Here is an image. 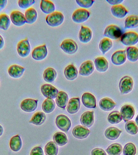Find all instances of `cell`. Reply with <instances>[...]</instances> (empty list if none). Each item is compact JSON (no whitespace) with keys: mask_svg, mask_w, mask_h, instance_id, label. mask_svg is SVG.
Listing matches in <instances>:
<instances>
[{"mask_svg":"<svg viewBox=\"0 0 138 155\" xmlns=\"http://www.w3.org/2000/svg\"><path fill=\"white\" fill-rule=\"evenodd\" d=\"M64 17L61 12H54L48 15L46 18L47 24L52 27H56L61 25L64 22Z\"/></svg>","mask_w":138,"mask_h":155,"instance_id":"1","label":"cell"},{"mask_svg":"<svg viewBox=\"0 0 138 155\" xmlns=\"http://www.w3.org/2000/svg\"><path fill=\"white\" fill-rule=\"evenodd\" d=\"M123 35L122 29L117 25H110L105 29L104 35L107 38L113 40H117L121 38Z\"/></svg>","mask_w":138,"mask_h":155,"instance_id":"2","label":"cell"},{"mask_svg":"<svg viewBox=\"0 0 138 155\" xmlns=\"http://www.w3.org/2000/svg\"><path fill=\"white\" fill-rule=\"evenodd\" d=\"M134 86L133 78L130 76H123L120 80L119 87L122 94H126L132 91Z\"/></svg>","mask_w":138,"mask_h":155,"instance_id":"3","label":"cell"},{"mask_svg":"<svg viewBox=\"0 0 138 155\" xmlns=\"http://www.w3.org/2000/svg\"><path fill=\"white\" fill-rule=\"evenodd\" d=\"M122 44L132 47L138 42V34L135 31H130L123 34L120 38Z\"/></svg>","mask_w":138,"mask_h":155,"instance_id":"4","label":"cell"},{"mask_svg":"<svg viewBox=\"0 0 138 155\" xmlns=\"http://www.w3.org/2000/svg\"><path fill=\"white\" fill-rule=\"evenodd\" d=\"M17 51L18 55L25 58L29 55L31 51V46L28 38L22 40L17 45Z\"/></svg>","mask_w":138,"mask_h":155,"instance_id":"5","label":"cell"},{"mask_svg":"<svg viewBox=\"0 0 138 155\" xmlns=\"http://www.w3.org/2000/svg\"><path fill=\"white\" fill-rule=\"evenodd\" d=\"M90 16V13L84 8H78L74 11L72 15L73 21L77 24H81L87 21Z\"/></svg>","mask_w":138,"mask_h":155,"instance_id":"6","label":"cell"},{"mask_svg":"<svg viewBox=\"0 0 138 155\" xmlns=\"http://www.w3.org/2000/svg\"><path fill=\"white\" fill-rule=\"evenodd\" d=\"M55 123L57 127L63 131L67 132L71 128V121L64 115L60 114L57 116Z\"/></svg>","mask_w":138,"mask_h":155,"instance_id":"7","label":"cell"},{"mask_svg":"<svg viewBox=\"0 0 138 155\" xmlns=\"http://www.w3.org/2000/svg\"><path fill=\"white\" fill-rule=\"evenodd\" d=\"M41 90L42 95L47 99H55L59 93V91L55 87L47 84L42 85Z\"/></svg>","mask_w":138,"mask_h":155,"instance_id":"8","label":"cell"},{"mask_svg":"<svg viewBox=\"0 0 138 155\" xmlns=\"http://www.w3.org/2000/svg\"><path fill=\"white\" fill-rule=\"evenodd\" d=\"M60 48L65 53L68 54H74L78 49L77 43L73 40L67 39L62 42Z\"/></svg>","mask_w":138,"mask_h":155,"instance_id":"9","label":"cell"},{"mask_svg":"<svg viewBox=\"0 0 138 155\" xmlns=\"http://www.w3.org/2000/svg\"><path fill=\"white\" fill-rule=\"evenodd\" d=\"M10 18L11 22L16 26H22L26 23L25 15L19 11L15 10L12 12Z\"/></svg>","mask_w":138,"mask_h":155,"instance_id":"10","label":"cell"},{"mask_svg":"<svg viewBox=\"0 0 138 155\" xmlns=\"http://www.w3.org/2000/svg\"><path fill=\"white\" fill-rule=\"evenodd\" d=\"M48 54V50L46 45L38 46L35 48L31 53L33 59L36 61L44 59Z\"/></svg>","mask_w":138,"mask_h":155,"instance_id":"11","label":"cell"},{"mask_svg":"<svg viewBox=\"0 0 138 155\" xmlns=\"http://www.w3.org/2000/svg\"><path fill=\"white\" fill-rule=\"evenodd\" d=\"M120 114L122 119L124 122H126L133 118L135 114V110L131 105L126 104L121 107Z\"/></svg>","mask_w":138,"mask_h":155,"instance_id":"12","label":"cell"},{"mask_svg":"<svg viewBox=\"0 0 138 155\" xmlns=\"http://www.w3.org/2000/svg\"><path fill=\"white\" fill-rule=\"evenodd\" d=\"M38 101V100L32 99H24L21 103V109L25 112H33L37 108Z\"/></svg>","mask_w":138,"mask_h":155,"instance_id":"13","label":"cell"},{"mask_svg":"<svg viewBox=\"0 0 138 155\" xmlns=\"http://www.w3.org/2000/svg\"><path fill=\"white\" fill-rule=\"evenodd\" d=\"M126 59V50L116 51L113 54L111 58L113 64L117 66L124 64Z\"/></svg>","mask_w":138,"mask_h":155,"instance_id":"14","label":"cell"},{"mask_svg":"<svg viewBox=\"0 0 138 155\" xmlns=\"http://www.w3.org/2000/svg\"><path fill=\"white\" fill-rule=\"evenodd\" d=\"M93 36L92 30L88 27L82 25L79 32V39L81 42L87 43L91 41Z\"/></svg>","mask_w":138,"mask_h":155,"instance_id":"15","label":"cell"},{"mask_svg":"<svg viewBox=\"0 0 138 155\" xmlns=\"http://www.w3.org/2000/svg\"><path fill=\"white\" fill-rule=\"evenodd\" d=\"M82 104L88 108H95L97 106L96 99L95 97L89 93H85L82 97Z\"/></svg>","mask_w":138,"mask_h":155,"instance_id":"16","label":"cell"},{"mask_svg":"<svg viewBox=\"0 0 138 155\" xmlns=\"http://www.w3.org/2000/svg\"><path fill=\"white\" fill-rule=\"evenodd\" d=\"M25 68L18 64H13L8 68V73L12 78H20L24 74Z\"/></svg>","mask_w":138,"mask_h":155,"instance_id":"17","label":"cell"},{"mask_svg":"<svg viewBox=\"0 0 138 155\" xmlns=\"http://www.w3.org/2000/svg\"><path fill=\"white\" fill-rule=\"evenodd\" d=\"M94 69V64L90 60L84 62L80 66L79 74L81 76H87L93 73Z\"/></svg>","mask_w":138,"mask_h":155,"instance_id":"18","label":"cell"},{"mask_svg":"<svg viewBox=\"0 0 138 155\" xmlns=\"http://www.w3.org/2000/svg\"><path fill=\"white\" fill-rule=\"evenodd\" d=\"M90 133V131L87 127L81 125L76 126L72 130V134L75 138L83 139L87 138Z\"/></svg>","mask_w":138,"mask_h":155,"instance_id":"19","label":"cell"},{"mask_svg":"<svg viewBox=\"0 0 138 155\" xmlns=\"http://www.w3.org/2000/svg\"><path fill=\"white\" fill-rule=\"evenodd\" d=\"M94 111H87L81 115L80 121L81 124L86 127L89 128L94 122Z\"/></svg>","mask_w":138,"mask_h":155,"instance_id":"20","label":"cell"},{"mask_svg":"<svg viewBox=\"0 0 138 155\" xmlns=\"http://www.w3.org/2000/svg\"><path fill=\"white\" fill-rule=\"evenodd\" d=\"M111 11L113 16L120 19L124 18L129 12L124 6L121 4L113 6Z\"/></svg>","mask_w":138,"mask_h":155,"instance_id":"21","label":"cell"},{"mask_svg":"<svg viewBox=\"0 0 138 155\" xmlns=\"http://www.w3.org/2000/svg\"><path fill=\"white\" fill-rule=\"evenodd\" d=\"M96 69L100 72H105L109 68V63L104 57H97L94 61Z\"/></svg>","mask_w":138,"mask_h":155,"instance_id":"22","label":"cell"},{"mask_svg":"<svg viewBox=\"0 0 138 155\" xmlns=\"http://www.w3.org/2000/svg\"><path fill=\"white\" fill-rule=\"evenodd\" d=\"M80 106V98H72L69 100L67 106V110L70 114H74L79 111Z\"/></svg>","mask_w":138,"mask_h":155,"instance_id":"23","label":"cell"},{"mask_svg":"<svg viewBox=\"0 0 138 155\" xmlns=\"http://www.w3.org/2000/svg\"><path fill=\"white\" fill-rule=\"evenodd\" d=\"M64 74L67 79L73 81L77 78L78 71L77 68L73 64H70L65 68Z\"/></svg>","mask_w":138,"mask_h":155,"instance_id":"24","label":"cell"},{"mask_svg":"<svg viewBox=\"0 0 138 155\" xmlns=\"http://www.w3.org/2000/svg\"><path fill=\"white\" fill-rule=\"evenodd\" d=\"M68 100V96L67 93L63 91H61L57 95L55 101L57 105L59 107L65 110Z\"/></svg>","mask_w":138,"mask_h":155,"instance_id":"25","label":"cell"},{"mask_svg":"<svg viewBox=\"0 0 138 155\" xmlns=\"http://www.w3.org/2000/svg\"><path fill=\"white\" fill-rule=\"evenodd\" d=\"M116 104L110 98H103L100 101L99 106L100 108L105 111H110L114 108Z\"/></svg>","mask_w":138,"mask_h":155,"instance_id":"26","label":"cell"},{"mask_svg":"<svg viewBox=\"0 0 138 155\" xmlns=\"http://www.w3.org/2000/svg\"><path fill=\"white\" fill-rule=\"evenodd\" d=\"M22 141L20 136L17 134L12 137L9 141L10 148L14 152H18L21 149Z\"/></svg>","mask_w":138,"mask_h":155,"instance_id":"27","label":"cell"},{"mask_svg":"<svg viewBox=\"0 0 138 155\" xmlns=\"http://www.w3.org/2000/svg\"><path fill=\"white\" fill-rule=\"evenodd\" d=\"M24 15L26 20V23L28 24H34L37 19V12L36 9L33 7H30L27 9L25 11Z\"/></svg>","mask_w":138,"mask_h":155,"instance_id":"28","label":"cell"},{"mask_svg":"<svg viewBox=\"0 0 138 155\" xmlns=\"http://www.w3.org/2000/svg\"><path fill=\"white\" fill-rule=\"evenodd\" d=\"M40 8L42 12L45 14H50L55 11V6L52 1H41L40 4Z\"/></svg>","mask_w":138,"mask_h":155,"instance_id":"29","label":"cell"},{"mask_svg":"<svg viewBox=\"0 0 138 155\" xmlns=\"http://www.w3.org/2000/svg\"><path fill=\"white\" fill-rule=\"evenodd\" d=\"M122 132V130L116 127H110L105 130V135L109 140H115L120 137Z\"/></svg>","mask_w":138,"mask_h":155,"instance_id":"30","label":"cell"},{"mask_svg":"<svg viewBox=\"0 0 138 155\" xmlns=\"http://www.w3.org/2000/svg\"><path fill=\"white\" fill-rule=\"evenodd\" d=\"M46 119V115L44 113L38 111L33 115L29 122L35 125L40 126L44 123Z\"/></svg>","mask_w":138,"mask_h":155,"instance_id":"31","label":"cell"},{"mask_svg":"<svg viewBox=\"0 0 138 155\" xmlns=\"http://www.w3.org/2000/svg\"><path fill=\"white\" fill-rule=\"evenodd\" d=\"M57 77V71L52 68H47L43 73L44 80L48 83H51L54 82Z\"/></svg>","mask_w":138,"mask_h":155,"instance_id":"32","label":"cell"},{"mask_svg":"<svg viewBox=\"0 0 138 155\" xmlns=\"http://www.w3.org/2000/svg\"><path fill=\"white\" fill-rule=\"evenodd\" d=\"M127 59L130 61L135 62L138 60V48L134 46L129 47L126 50Z\"/></svg>","mask_w":138,"mask_h":155,"instance_id":"33","label":"cell"},{"mask_svg":"<svg viewBox=\"0 0 138 155\" xmlns=\"http://www.w3.org/2000/svg\"><path fill=\"white\" fill-rule=\"evenodd\" d=\"M54 142L60 146H64L68 142L67 137L65 133L58 132L54 134L53 137Z\"/></svg>","mask_w":138,"mask_h":155,"instance_id":"34","label":"cell"},{"mask_svg":"<svg viewBox=\"0 0 138 155\" xmlns=\"http://www.w3.org/2000/svg\"><path fill=\"white\" fill-rule=\"evenodd\" d=\"M138 27V16L131 15L124 21L125 29H133Z\"/></svg>","mask_w":138,"mask_h":155,"instance_id":"35","label":"cell"},{"mask_svg":"<svg viewBox=\"0 0 138 155\" xmlns=\"http://www.w3.org/2000/svg\"><path fill=\"white\" fill-rule=\"evenodd\" d=\"M113 47V42L110 39L105 38L100 41L99 48L103 54H105L110 51Z\"/></svg>","mask_w":138,"mask_h":155,"instance_id":"36","label":"cell"},{"mask_svg":"<svg viewBox=\"0 0 138 155\" xmlns=\"http://www.w3.org/2000/svg\"><path fill=\"white\" fill-rule=\"evenodd\" d=\"M11 21L10 17L5 13L0 14V29L6 31L10 26Z\"/></svg>","mask_w":138,"mask_h":155,"instance_id":"37","label":"cell"},{"mask_svg":"<svg viewBox=\"0 0 138 155\" xmlns=\"http://www.w3.org/2000/svg\"><path fill=\"white\" fill-rule=\"evenodd\" d=\"M106 151L109 155H120L122 152V147L121 144L115 143L110 145Z\"/></svg>","mask_w":138,"mask_h":155,"instance_id":"38","label":"cell"},{"mask_svg":"<svg viewBox=\"0 0 138 155\" xmlns=\"http://www.w3.org/2000/svg\"><path fill=\"white\" fill-rule=\"evenodd\" d=\"M58 150V146L54 142L50 141L45 146V153L46 155H57Z\"/></svg>","mask_w":138,"mask_h":155,"instance_id":"39","label":"cell"},{"mask_svg":"<svg viewBox=\"0 0 138 155\" xmlns=\"http://www.w3.org/2000/svg\"><path fill=\"white\" fill-rule=\"evenodd\" d=\"M42 107L45 113H50L55 109V103L53 99H47L42 103Z\"/></svg>","mask_w":138,"mask_h":155,"instance_id":"40","label":"cell"},{"mask_svg":"<svg viewBox=\"0 0 138 155\" xmlns=\"http://www.w3.org/2000/svg\"><path fill=\"white\" fill-rule=\"evenodd\" d=\"M122 120L120 113L117 111H112L109 114L107 117L109 122L111 124H117L122 121Z\"/></svg>","mask_w":138,"mask_h":155,"instance_id":"41","label":"cell"},{"mask_svg":"<svg viewBox=\"0 0 138 155\" xmlns=\"http://www.w3.org/2000/svg\"><path fill=\"white\" fill-rule=\"evenodd\" d=\"M125 128L127 133L132 135H135L138 132V127L134 121L126 122L125 125Z\"/></svg>","mask_w":138,"mask_h":155,"instance_id":"42","label":"cell"},{"mask_svg":"<svg viewBox=\"0 0 138 155\" xmlns=\"http://www.w3.org/2000/svg\"><path fill=\"white\" fill-rule=\"evenodd\" d=\"M123 155H135L136 153V149L135 145L132 143L126 144L123 147Z\"/></svg>","mask_w":138,"mask_h":155,"instance_id":"43","label":"cell"},{"mask_svg":"<svg viewBox=\"0 0 138 155\" xmlns=\"http://www.w3.org/2000/svg\"><path fill=\"white\" fill-rule=\"evenodd\" d=\"M34 0H19L18 1L19 7L22 9H28L35 3Z\"/></svg>","mask_w":138,"mask_h":155,"instance_id":"44","label":"cell"},{"mask_svg":"<svg viewBox=\"0 0 138 155\" xmlns=\"http://www.w3.org/2000/svg\"><path fill=\"white\" fill-rule=\"evenodd\" d=\"M76 2L80 7L84 8H88L91 7L94 1H88V0H76Z\"/></svg>","mask_w":138,"mask_h":155,"instance_id":"45","label":"cell"},{"mask_svg":"<svg viewBox=\"0 0 138 155\" xmlns=\"http://www.w3.org/2000/svg\"><path fill=\"white\" fill-rule=\"evenodd\" d=\"M30 155H44L42 148L41 146L35 147L31 150Z\"/></svg>","mask_w":138,"mask_h":155,"instance_id":"46","label":"cell"},{"mask_svg":"<svg viewBox=\"0 0 138 155\" xmlns=\"http://www.w3.org/2000/svg\"><path fill=\"white\" fill-rule=\"evenodd\" d=\"M91 155H107V154L102 149L96 148L92 150Z\"/></svg>","mask_w":138,"mask_h":155,"instance_id":"47","label":"cell"},{"mask_svg":"<svg viewBox=\"0 0 138 155\" xmlns=\"http://www.w3.org/2000/svg\"><path fill=\"white\" fill-rule=\"evenodd\" d=\"M106 1L109 4L113 6L120 5L121 3L123 2V0H106Z\"/></svg>","mask_w":138,"mask_h":155,"instance_id":"48","label":"cell"},{"mask_svg":"<svg viewBox=\"0 0 138 155\" xmlns=\"http://www.w3.org/2000/svg\"><path fill=\"white\" fill-rule=\"evenodd\" d=\"M7 3L8 1L7 0H0V12L5 8Z\"/></svg>","mask_w":138,"mask_h":155,"instance_id":"49","label":"cell"},{"mask_svg":"<svg viewBox=\"0 0 138 155\" xmlns=\"http://www.w3.org/2000/svg\"><path fill=\"white\" fill-rule=\"evenodd\" d=\"M5 45V41L3 38L0 35V50L2 49Z\"/></svg>","mask_w":138,"mask_h":155,"instance_id":"50","label":"cell"},{"mask_svg":"<svg viewBox=\"0 0 138 155\" xmlns=\"http://www.w3.org/2000/svg\"><path fill=\"white\" fill-rule=\"evenodd\" d=\"M4 132V129L3 127H2V125H0V137L2 135V134H3Z\"/></svg>","mask_w":138,"mask_h":155,"instance_id":"51","label":"cell"},{"mask_svg":"<svg viewBox=\"0 0 138 155\" xmlns=\"http://www.w3.org/2000/svg\"><path fill=\"white\" fill-rule=\"evenodd\" d=\"M136 123L137 125L138 126V114L136 116Z\"/></svg>","mask_w":138,"mask_h":155,"instance_id":"52","label":"cell"}]
</instances>
